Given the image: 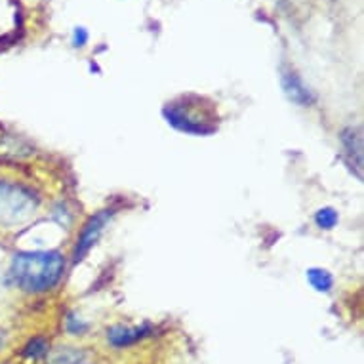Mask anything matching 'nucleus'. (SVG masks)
I'll return each instance as SVG.
<instances>
[{
	"instance_id": "1a4fd4ad",
	"label": "nucleus",
	"mask_w": 364,
	"mask_h": 364,
	"mask_svg": "<svg viewBox=\"0 0 364 364\" xmlns=\"http://www.w3.org/2000/svg\"><path fill=\"white\" fill-rule=\"evenodd\" d=\"M315 223L323 231H332L340 223V214L332 206H324L315 214Z\"/></svg>"
},
{
	"instance_id": "423d86ee",
	"label": "nucleus",
	"mask_w": 364,
	"mask_h": 364,
	"mask_svg": "<svg viewBox=\"0 0 364 364\" xmlns=\"http://www.w3.org/2000/svg\"><path fill=\"white\" fill-rule=\"evenodd\" d=\"M341 147H343V155H346L347 164L355 170L358 179H363V138H360V132L357 128H346L340 134Z\"/></svg>"
},
{
	"instance_id": "39448f33",
	"label": "nucleus",
	"mask_w": 364,
	"mask_h": 364,
	"mask_svg": "<svg viewBox=\"0 0 364 364\" xmlns=\"http://www.w3.org/2000/svg\"><path fill=\"white\" fill-rule=\"evenodd\" d=\"M281 84L288 100L299 105V107H311L316 102V96L313 94V90L304 82V78L299 77L298 73L282 71Z\"/></svg>"
},
{
	"instance_id": "7ed1b4c3",
	"label": "nucleus",
	"mask_w": 364,
	"mask_h": 364,
	"mask_svg": "<svg viewBox=\"0 0 364 364\" xmlns=\"http://www.w3.org/2000/svg\"><path fill=\"white\" fill-rule=\"evenodd\" d=\"M164 119L172 128L189 136H210L218 130L214 111L208 105L193 103L191 100H179L164 105Z\"/></svg>"
},
{
	"instance_id": "4468645a",
	"label": "nucleus",
	"mask_w": 364,
	"mask_h": 364,
	"mask_svg": "<svg viewBox=\"0 0 364 364\" xmlns=\"http://www.w3.org/2000/svg\"><path fill=\"white\" fill-rule=\"evenodd\" d=\"M2 343H4V334L0 332V347H2Z\"/></svg>"
},
{
	"instance_id": "9d476101",
	"label": "nucleus",
	"mask_w": 364,
	"mask_h": 364,
	"mask_svg": "<svg viewBox=\"0 0 364 364\" xmlns=\"http://www.w3.org/2000/svg\"><path fill=\"white\" fill-rule=\"evenodd\" d=\"M48 351H50V346H48V341L44 340V338H35V340H31L29 343L25 346V357L33 358V360L46 357Z\"/></svg>"
},
{
	"instance_id": "f257e3e1",
	"label": "nucleus",
	"mask_w": 364,
	"mask_h": 364,
	"mask_svg": "<svg viewBox=\"0 0 364 364\" xmlns=\"http://www.w3.org/2000/svg\"><path fill=\"white\" fill-rule=\"evenodd\" d=\"M8 275L19 290L44 294L58 287L65 275V257L58 250L18 252L10 262Z\"/></svg>"
},
{
	"instance_id": "f03ea898",
	"label": "nucleus",
	"mask_w": 364,
	"mask_h": 364,
	"mask_svg": "<svg viewBox=\"0 0 364 364\" xmlns=\"http://www.w3.org/2000/svg\"><path fill=\"white\" fill-rule=\"evenodd\" d=\"M41 197L23 181L0 179V227H18L33 220Z\"/></svg>"
},
{
	"instance_id": "ddd939ff",
	"label": "nucleus",
	"mask_w": 364,
	"mask_h": 364,
	"mask_svg": "<svg viewBox=\"0 0 364 364\" xmlns=\"http://www.w3.org/2000/svg\"><path fill=\"white\" fill-rule=\"evenodd\" d=\"M88 38H90L88 31L84 29V27H75V31H73V38H71L75 48H82V46H86Z\"/></svg>"
},
{
	"instance_id": "6e6552de",
	"label": "nucleus",
	"mask_w": 364,
	"mask_h": 364,
	"mask_svg": "<svg viewBox=\"0 0 364 364\" xmlns=\"http://www.w3.org/2000/svg\"><path fill=\"white\" fill-rule=\"evenodd\" d=\"M305 279L309 282V287L315 292L328 294L334 288V277L330 273L328 269L323 267H309L305 271Z\"/></svg>"
},
{
	"instance_id": "20e7f679",
	"label": "nucleus",
	"mask_w": 364,
	"mask_h": 364,
	"mask_svg": "<svg viewBox=\"0 0 364 364\" xmlns=\"http://www.w3.org/2000/svg\"><path fill=\"white\" fill-rule=\"evenodd\" d=\"M114 215V210H100L97 214H94L86 223H84L82 231L78 235L77 245H75V250H73V262L78 263L82 262L84 257L88 256V252L97 245V240L102 239L103 231L107 229V225L111 223Z\"/></svg>"
},
{
	"instance_id": "f8f14e48",
	"label": "nucleus",
	"mask_w": 364,
	"mask_h": 364,
	"mask_svg": "<svg viewBox=\"0 0 364 364\" xmlns=\"http://www.w3.org/2000/svg\"><path fill=\"white\" fill-rule=\"evenodd\" d=\"M80 353L73 351V349H63L58 355H54L52 364H78L80 363Z\"/></svg>"
},
{
	"instance_id": "0eeeda50",
	"label": "nucleus",
	"mask_w": 364,
	"mask_h": 364,
	"mask_svg": "<svg viewBox=\"0 0 364 364\" xmlns=\"http://www.w3.org/2000/svg\"><path fill=\"white\" fill-rule=\"evenodd\" d=\"M149 332V326H141V328L136 326V328H132V326H122V324H119V326H113V328L107 330V341L113 347H126L136 343V341L144 340Z\"/></svg>"
},
{
	"instance_id": "9b49d317",
	"label": "nucleus",
	"mask_w": 364,
	"mask_h": 364,
	"mask_svg": "<svg viewBox=\"0 0 364 364\" xmlns=\"http://www.w3.org/2000/svg\"><path fill=\"white\" fill-rule=\"evenodd\" d=\"M65 328L69 330V334L80 336V334H84L86 330H88V324L84 323V321H82V318H80V316L73 315V313H71V315L67 316Z\"/></svg>"
}]
</instances>
